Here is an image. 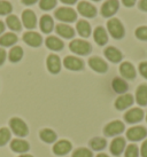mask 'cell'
Segmentation results:
<instances>
[{
  "mask_svg": "<svg viewBox=\"0 0 147 157\" xmlns=\"http://www.w3.org/2000/svg\"><path fill=\"white\" fill-rule=\"evenodd\" d=\"M9 126H10V130L13 131V133L18 136H26L28 133H29V128H28V125L23 122L22 119L18 117H14L9 121Z\"/></svg>",
  "mask_w": 147,
  "mask_h": 157,
  "instance_id": "cell-1",
  "label": "cell"
},
{
  "mask_svg": "<svg viewBox=\"0 0 147 157\" xmlns=\"http://www.w3.org/2000/svg\"><path fill=\"white\" fill-rule=\"evenodd\" d=\"M70 51L76 53L78 55H86L91 52V44L82 39H74L69 44Z\"/></svg>",
  "mask_w": 147,
  "mask_h": 157,
  "instance_id": "cell-2",
  "label": "cell"
},
{
  "mask_svg": "<svg viewBox=\"0 0 147 157\" xmlns=\"http://www.w3.org/2000/svg\"><path fill=\"white\" fill-rule=\"evenodd\" d=\"M107 28L110 36L115 39H121L124 36V28L118 18H110L107 22Z\"/></svg>",
  "mask_w": 147,
  "mask_h": 157,
  "instance_id": "cell-3",
  "label": "cell"
},
{
  "mask_svg": "<svg viewBox=\"0 0 147 157\" xmlns=\"http://www.w3.org/2000/svg\"><path fill=\"white\" fill-rule=\"evenodd\" d=\"M55 17L60 21H63V22H74L76 17H77V14L74 10L73 8H69V7H61V8H58L55 10Z\"/></svg>",
  "mask_w": 147,
  "mask_h": 157,
  "instance_id": "cell-4",
  "label": "cell"
},
{
  "mask_svg": "<svg viewBox=\"0 0 147 157\" xmlns=\"http://www.w3.org/2000/svg\"><path fill=\"white\" fill-rule=\"evenodd\" d=\"M124 124L120 121H114L110 122L109 124H107L104 128V133L106 136H114V135L121 134L122 132L124 131Z\"/></svg>",
  "mask_w": 147,
  "mask_h": 157,
  "instance_id": "cell-5",
  "label": "cell"
},
{
  "mask_svg": "<svg viewBox=\"0 0 147 157\" xmlns=\"http://www.w3.org/2000/svg\"><path fill=\"white\" fill-rule=\"evenodd\" d=\"M147 130L144 126H133L126 131V138L130 141H140L146 138Z\"/></svg>",
  "mask_w": 147,
  "mask_h": 157,
  "instance_id": "cell-6",
  "label": "cell"
},
{
  "mask_svg": "<svg viewBox=\"0 0 147 157\" xmlns=\"http://www.w3.org/2000/svg\"><path fill=\"white\" fill-rule=\"evenodd\" d=\"M144 118V111L140 108H132L129 111H126L124 115V119L129 124H134L139 123Z\"/></svg>",
  "mask_w": 147,
  "mask_h": 157,
  "instance_id": "cell-7",
  "label": "cell"
},
{
  "mask_svg": "<svg viewBox=\"0 0 147 157\" xmlns=\"http://www.w3.org/2000/svg\"><path fill=\"white\" fill-rule=\"evenodd\" d=\"M117 9H118V0H107L101 7V14L105 17H110L116 13Z\"/></svg>",
  "mask_w": 147,
  "mask_h": 157,
  "instance_id": "cell-8",
  "label": "cell"
},
{
  "mask_svg": "<svg viewBox=\"0 0 147 157\" xmlns=\"http://www.w3.org/2000/svg\"><path fill=\"white\" fill-rule=\"evenodd\" d=\"M77 9L83 16L86 17H94L97 15V8L87 1H81L77 6Z\"/></svg>",
  "mask_w": 147,
  "mask_h": 157,
  "instance_id": "cell-9",
  "label": "cell"
},
{
  "mask_svg": "<svg viewBox=\"0 0 147 157\" xmlns=\"http://www.w3.org/2000/svg\"><path fill=\"white\" fill-rule=\"evenodd\" d=\"M89 66L91 67L94 71L100 72V74H104V72H106L107 69H108L107 63H106L102 59H100V57H98V56L90 57V59H89Z\"/></svg>",
  "mask_w": 147,
  "mask_h": 157,
  "instance_id": "cell-10",
  "label": "cell"
},
{
  "mask_svg": "<svg viewBox=\"0 0 147 157\" xmlns=\"http://www.w3.org/2000/svg\"><path fill=\"white\" fill-rule=\"evenodd\" d=\"M71 144L68 140H60L58 141L54 147H53V153L58 155V156H63L66 154H68L71 150Z\"/></svg>",
  "mask_w": 147,
  "mask_h": 157,
  "instance_id": "cell-11",
  "label": "cell"
},
{
  "mask_svg": "<svg viewBox=\"0 0 147 157\" xmlns=\"http://www.w3.org/2000/svg\"><path fill=\"white\" fill-rule=\"evenodd\" d=\"M23 40L24 43H26L28 45H30L32 47H38L40 46L42 41H43V38L42 36L37 33V32H34V31H30V32H26L23 35Z\"/></svg>",
  "mask_w": 147,
  "mask_h": 157,
  "instance_id": "cell-12",
  "label": "cell"
},
{
  "mask_svg": "<svg viewBox=\"0 0 147 157\" xmlns=\"http://www.w3.org/2000/svg\"><path fill=\"white\" fill-rule=\"evenodd\" d=\"M63 64L67 69L69 70H75V71H77V70H82L84 68V62L81 60V59H78V57H75V56H67L65 57V60H63Z\"/></svg>",
  "mask_w": 147,
  "mask_h": 157,
  "instance_id": "cell-13",
  "label": "cell"
},
{
  "mask_svg": "<svg viewBox=\"0 0 147 157\" xmlns=\"http://www.w3.org/2000/svg\"><path fill=\"white\" fill-rule=\"evenodd\" d=\"M22 22L26 29H34L37 24V18L31 9H26L22 14Z\"/></svg>",
  "mask_w": 147,
  "mask_h": 157,
  "instance_id": "cell-14",
  "label": "cell"
},
{
  "mask_svg": "<svg viewBox=\"0 0 147 157\" xmlns=\"http://www.w3.org/2000/svg\"><path fill=\"white\" fill-rule=\"evenodd\" d=\"M133 103V96L131 94H123V95L118 96L115 101V108L117 110H124L129 108L130 105Z\"/></svg>",
  "mask_w": 147,
  "mask_h": 157,
  "instance_id": "cell-15",
  "label": "cell"
},
{
  "mask_svg": "<svg viewBox=\"0 0 147 157\" xmlns=\"http://www.w3.org/2000/svg\"><path fill=\"white\" fill-rule=\"evenodd\" d=\"M124 148H125V140L121 138V136L115 138L112 141V144H110V153L114 156H120L123 153Z\"/></svg>",
  "mask_w": 147,
  "mask_h": 157,
  "instance_id": "cell-16",
  "label": "cell"
},
{
  "mask_svg": "<svg viewBox=\"0 0 147 157\" xmlns=\"http://www.w3.org/2000/svg\"><path fill=\"white\" fill-rule=\"evenodd\" d=\"M29 144L26 142V140H21V139H14L12 142H10V149L15 151V153H20V154H24L26 151L29 150Z\"/></svg>",
  "mask_w": 147,
  "mask_h": 157,
  "instance_id": "cell-17",
  "label": "cell"
},
{
  "mask_svg": "<svg viewBox=\"0 0 147 157\" xmlns=\"http://www.w3.org/2000/svg\"><path fill=\"white\" fill-rule=\"evenodd\" d=\"M120 72L126 79H133L136 77V69L130 62H123L120 66Z\"/></svg>",
  "mask_w": 147,
  "mask_h": 157,
  "instance_id": "cell-18",
  "label": "cell"
},
{
  "mask_svg": "<svg viewBox=\"0 0 147 157\" xmlns=\"http://www.w3.org/2000/svg\"><path fill=\"white\" fill-rule=\"evenodd\" d=\"M47 69L52 74H58L61 69V62L60 59L55 54H51L47 57Z\"/></svg>",
  "mask_w": 147,
  "mask_h": 157,
  "instance_id": "cell-19",
  "label": "cell"
},
{
  "mask_svg": "<svg viewBox=\"0 0 147 157\" xmlns=\"http://www.w3.org/2000/svg\"><path fill=\"white\" fill-rule=\"evenodd\" d=\"M105 56L107 57L109 61L117 63V62H120L122 60V53L117 48L109 46V47H107L105 49Z\"/></svg>",
  "mask_w": 147,
  "mask_h": 157,
  "instance_id": "cell-20",
  "label": "cell"
},
{
  "mask_svg": "<svg viewBox=\"0 0 147 157\" xmlns=\"http://www.w3.org/2000/svg\"><path fill=\"white\" fill-rule=\"evenodd\" d=\"M136 101L139 105H147V85L141 84L136 91Z\"/></svg>",
  "mask_w": 147,
  "mask_h": 157,
  "instance_id": "cell-21",
  "label": "cell"
},
{
  "mask_svg": "<svg viewBox=\"0 0 147 157\" xmlns=\"http://www.w3.org/2000/svg\"><path fill=\"white\" fill-rule=\"evenodd\" d=\"M93 37H94L95 43L100 46L105 45L107 41H108V36H107V32L105 30L102 26H98L95 28L94 33H93Z\"/></svg>",
  "mask_w": 147,
  "mask_h": 157,
  "instance_id": "cell-22",
  "label": "cell"
},
{
  "mask_svg": "<svg viewBox=\"0 0 147 157\" xmlns=\"http://www.w3.org/2000/svg\"><path fill=\"white\" fill-rule=\"evenodd\" d=\"M55 30L56 32L63 37V38H73L74 35H75V31L71 26L67 25V24H63V23H60L55 26Z\"/></svg>",
  "mask_w": 147,
  "mask_h": 157,
  "instance_id": "cell-23",
  "label": "cell"
},
{
  "mask_svg": "<svg viewBox=\"0 0 147 157\" xmlns=\"http://www.w3.org/2000/svg\"><path fill=\"white\" fill-rule=\"evenodd\" d=\"M40 29L44 33H50L53 30V26H54V22H53V18L50 15H44L43 17L40 18Z\"/></svg>",
  "mask_w": 147,
  "mask_h": 157,
  "instance_id": "cell-24",
  "label": "cell"
},
{
  "mask_svg": "<svg viewBox=\"0 0 147 157\" xmlns=\"http://www.w3.org/2000/svg\"><path fill=\"white\" fill-rule=\"evenodd\" d=\"M63 41L61 39H59L58 37L54 36H50L46 38V46L52 51H60L63 48Z\"/></svg>",
  "mask_w": 147,
  "mask_h": 157,
  "instance_id": "cell-25",
  "label": "cell"
},
{
  "mask_svg": "<svg viewBox=\"0 0 147 157\" xmlns=\"http://www.w3.org/2000/svg\"><path fill=\"white\" fill-rule=\"evenodd\" d=\"M112 87L116 93L122 94V93H125V92L128 91V84H126V82L124 80V79L118 78V77H117V78L113 79Z\"/></svg>",
  "mask_w": 147,
  "mask_h": 157,
  "instance_id": "cell-26",
  "label": "cell"
},
{
  "mask_svg": "<svg viewBox=\"0 0 147 157\" xmlns=\"http://www.w3.org/2000/svg\"><path fill=\"white\" fill-rule=\"evenodd\" d=\"M76 29H77V32L79 35L84 37V38H86L90 36L91 33V26L89 24V22L86 21H84V20H79L76 24Z\"/></svg>",
  "mask_w": 147,
  "mask_h": 157,
  "instance_id": "cell-27",
  "label": "cell"
},
{
  "mask_svg": "<svg viewBox=\"0 0 147 157\" xmlns=\"http://www.w3.org/2000/svg\"><path fill=\"white\" fill-rule=\"evenodd\" d=\"M16 41H18V36L15 33H12V32L5 33L0 37V45L4 47H9V46L15 44Z\"/></svg>",
  "mask_w": 147,
  "mask_h": 157,
  "instance_id": "cell-28",
  "label": "cell"
},
{
  "mask_svg": "<svg viewBox=\"0 0 147 157\" xmlns=\"http://www.w3.org/2000/svg\"><path fill=\"white\" fill-rule=\"evenodd\" d=\"M40 139L43 140L44 142H47V144H52L56 140V133L51 128H44L39 133Z\"/></svg>",
  "mask_w": 147,
  "mask_h": 157,
  "instance_id": "cell-29",
  "label": "cell"
},
{
  "mask_svg": "<svg viewBox=\"0 0 147 157\" xmlns=\"http://www.w3.org/2000/svg\"><path fill=\"white\" fill-rule=\"evenodd\" d=\"M107 146V141L104 139V138H93V139L90 141V147H91L93 150H102L105 149V147Z\"/></svg>",
  "mask_w": 147,
  "mask_h": 157,
  "instance_id": "cell-30",
  "label": "cell"
},
{
  "mask_svg": "<svg viewBox=\"0 0 147 157\" xmlns=\"http://www.w3.org/2000/svg\"><path fill=\"white\" fill-rule=\"evenodd\" d=\"M6 23L9 26V29H12L14 31H20L21 30V22L18 18V16L15 15H9L6 18Z\"/></svg>",
  "mask_w": 147,
  "mask_h": 157,
  "instance_id": "cell-31",
  "label": "cell"
},
{
  "mask_svg": "<svg viewBox=\"0 0 147 157\" xmlns=\"http://www.w3.org/2000/svg\"><path fill=\"white\" fill-rule=\"evenodd\" d=\"M23 56V49L20 46H14L9 51V60L12 62H18Z\"/></svg>",
  "mask_w": 147,
  "mask_h": 157,
  "instance_id": "cell-32",
  "label": "cell"
},
{
  "mask_svg": "<svg viewBox=\"0 0 147 157\" xmlns=\"http://www.w3.org/2000/svg\"><path fill=\"white\" fill-rule=\"evenodd\" d=\"M10 140V131L6 127L0 128V147H2Z\"/></svg>",
  "mask_w": 147,
  "mask_h": 157,
  "instance_id": "cell-33",
  "label": "cell"
},
{
  "mask_svg": "<svg viewBox=\"0 0 147 157\" xmlns=\"http://www.w3.org/2000/svg\"><path fill=\"white\" fill-rule=\"evenodd\" d=\"M71 157H93V153L87 148H78L74 151Z\"/></svg>",
  "mask_w": 147,
  "mask_h": 157,
  "instance_id": "cell-34",
  "label": "cell"
},
{
  "mask_svg": "<svg viewBox=\"0 0 147 157\" xmlns=\"http://www.w3.org/2000/svg\"><path fill=\"white\" fill-rule=\"evenodd\" d=\"M12 12V5L6 0H0V15H6Z\"/></svg>",
  "mask_w": 147,
  "mask_h": 157,
  "instance_id": "cell-35",
  "label": "cell"
},
{
  "mask_svg": "<svg viewBox=\"0 0 147 157\" xmlns=\"http://www.w3.org/2000/svg\"><path fill=\"white\" fill-rule=\"evenodd\" d=\"M139 151L138 147L136 144H129L128 148L125 149V157H138Z\"/></svg>",
  "mask_w": 147,
  "mask_h": 157,
  "instance_id": "cell-36",
  "label": "cell"
},
{
  "mask_svg": "<svg viewBox=\"0 0 147 157\" xmlns=\"http://www.w3.org/2000/svg\"><path fill=\"white\" fill-rule=\"evenodd\" d=\"M56 5V0H40L39 6L44 10H50Z\"/></svg>",
  "mask_w": 147,
  "mask_h": 157,
  "instance_id": "cell-37",
  "label": "cell"
},
{
  "mask_svg": "<svg viewBox=\"0 0 147 157\" xmlns=\"http://www.w3.org/2000/svg\"><path fill=\"white\" fill-rule=\"evenodd\" d=\"M136 37L140 40H147V26H139L136 30Z\"/></svg>",
  "mask_w": 147,
  "mask_h": 157,
  "instance_id": "cell-38",
  "label": "cell"
},
{
  "mask_svg": "<svg viewBox=\"0 0 147 157\" xmlns=\"http://www.w3.org/2000/svg\"><path fill=\"white\" fill-rule=\"evenodd\" d=\"M139 72L141 74L143 77L147 79V62H141L139 64Z\"/></svg>",
  "mask_w": 147,
  "mask_h": 157,
  "instance_id": "cell-39",
  "label": "cell"
},
{
  "mask_svg": "<svg viewBox=\"0 0 147 157\" xmlns=\"http://www.w3.org/2000/svg\"><path fill=\"white\" fill-rule=\"evenodd\" d=\"M140 154L143 157H147V140H145L141 144V149H140Z\"/></svg>",
  "mask_w": 147,
  "mask_h": 157,
  "instance_id": "cell-40",
  "label": "cell"
},
{
  "mask_svg": "<svg viewBox=\"0 0 147 157\" xmlns=\"http://www.w3.org/2000/svg\"><path fill=\"white\" fill-rule=\"evenodd\" d=\"M139 8L141 9V10H144V12H147V0H140L139 1Z\"/></svg>",
  "mask_w": 147,
  "mask_h": 157,
  "instance_id": "cell-41",
  "label": "cell"
},
{
  "mask_svg": "<svg viewBox=\"0 0 147 157\" xmlns=\"http://www.w3.org/2000/svg\"><path fill=\"white\" fill-rule=\"evenodd\" d=\"M5 59H6V52H5V49L0 48V66L5 62Z\"/></svg>",
  "mask_w": 147,
  "mask_h": 157,
  "instance_id": "cell-42",
  "label": "cell"
},
{
  "mask_svg": "<svg viewBox=\"0 0 147 157\" xmlns=\"http://www.w3.org/2000/svg\"><path fill=\"white\" fill-rule=\"evenodd\" d=\"M122 2L124 4V6L126 7H132L136 4V0H122Z\"/></svg>",
  "mask_w": 147,
  "mask_h": 157,
  "instance_id": "cell-43",
  "label": "cell"
},
{
  "mask_svg": "<svg viewBox=\"0 0 147 157\" xmlns=\"http://www.w3.org/2000/svg\"><path fill=\"white\" fill-rule=\"evenodd\" d=\"M37 0H22V2L24 5H32V4H35Z\"/></svg>",
  "mask_w": 147,
  "mask_h": 157,
  "instance_id": "cell-44",
  "label": "cell"
},
{
  "mask_svg": "<svg viewBox=\"0 0 147 157\" xmlns=\"http://www.w3.org/2000/svg\"><path fill=\"white\" fill-rule=\"evenodd\" d=\"M62 2H65V4H68V5H73L76 2V0H61Z\"/></svg>",
  "mask_w": 147,
  "mask_h": 157,
  "instance_id": "cell-45",
  "label": "cell"
},
{
  "mask_svg": "<svg viewBox=\"0 0 147 157\" xmlns=\"http://www.w3.org/2000/svg\"><path fill=\"white\" fill-rule=\"evenodd\" d=\"M4 30H5V24H4V22L0 21V33L4 32Z\"/></svg>",
  "mask_w": 147,
  "mask_h": 157,
  "instance_id": "cell-46",
  "label": "cell"
},
{
  "mask_svg": "<svg viewBox=\"0 0 147 157\" xmlns=\"http://www.w3.org/2000/svg\"><path fill=\"white\" fill-rule=\"evenodd\" d=\"M97 157H108V156H107L106 154H98V155H97Z\"/></svg>",
  "mask_w": 147,
  "mask_h": 157,
  "instance_id": "cell-47",
  "label": "cell"
},
{
  "mask_svg": "<svg viewBox=\"0 0 147 157\" xmlns=\"http://www.w3.org/2000/svg\"><path fill=\"white\" fill-rule=\"evenodd\" d=\"M20 157H34V156H31V155H28V154H22Z\"/></svg>",
  "mask_w": 147,
  "mask_h": 157,
  "instance_id": "cell-48",
  "label": "cell"
},
{
  "mask_svg": "<svg viewBox=\"0 0 147 157\" xmlns=\"http://www.w3.org/2000/svg\"><path fill=\"white\" fill-rule=\"evenodd\" d=\"M94 1H99V0H94Z\"/></svg>",
  "mask_w": 147,
  "mask_h": 157,
  "instance_id": "cell-49",
  "label": "cell"
},
{
  "mask_svg": "<svg viewBox=\"0 0 147 157\" xmlns=\"http://www.w3.org/2000/svg\"><path fill=\"white\" fill-rule=\"evenodd\" d=\"M146 121H147V116H146Z\"/></svg>",
  "mask_w": 147,
  "mask_h": 157,
  "instance_id": "cell-50",
  "label": "cell"
}]
</instances>
